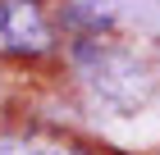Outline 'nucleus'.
Listing matches in <instances>:
<instances>
[{
    "mask_svg": "<svg viewBox=\"0 0 160 155\" xmlns=\"http://www.w3.org/2000/svg\"><path fill=\"white\" fill-rule=\"evenodd\" d=\"M73 69L92 96L110 109H137L147 105L151 91H156V78H151L147 60L137 55L133 46H123L119 36H96V32H78L73 36Z\"/></svg>",
    "mask_w": 160,
    "mask_h": 155,
    "instance_id": "1",
    "label": "nucleus"
},
{
    "mask_svg": "<svg viewBox=\"0 0 160 155\" xmlns=\"http://www.w3.org/2000/svg\"><path fill=\"white\" fill-rule=\"evenodd\" d=\"M64 23L73 32H160V0H69L64 5Z\"/></svg>",
    "mask_w": 160,
    "mask_h": 155,
    "instance_id": "2",
    "label": "nucleus"
},
{
    "mask_svg": "<svg viewBox=\"0 0 160 155\" xmlns=\"http://www.w3.org/2000/svg\"><path fill=\"white\" fill-rule=\"evenodd\" d=\"M46 50H55V27L41 0H0V55L37 60Z\"/></svg>",
    "mask_w": 160,
    "mask_h": 155,
    "instance_id": "3",
    "label": "nucleus"
},
{
    "mask_svg": "<svg viewBox=\"0 0 160 155\" xmlns=\"http://www.w3.org/2000/svg\"><path fill=\"white\" fill-rule=\"evenodd\" d=\"M0 155H92V151L64 137H46V132H18V137H0Z\"/></svg>",
    "mask_w": 160,
    "mask_h": 155,
    "instance_id": "4",
    "label": "nucleus"
}]
</instances>
